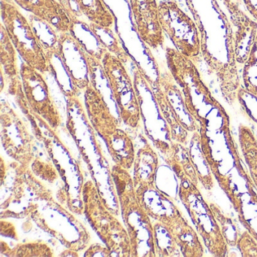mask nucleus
Wrapping results in <instances>:
<instances>
[{
  "instance_id": "obj_1",
  "label": "nucleus",
  "mask_w": 257,
  "mask_h": 257,
  "mask_svg": "<svg viewBox=\"0 0 257 257\" xmlns=\"http://www.w3.org/2000/svg\"><path fill=\"white\" fill-rule=\"evenodd\" d=\"M111 177L130 238L132 256L156 257L153 222L138 201L133 177L129 171L115 164L111 169Z\"/></svg>"
},
{
  "instance_id": "obj_2",
  "label": "nucleus",
  "mask_w": 257,
  "mask_h": 257,
  "mask_svg": "<svg viewBox=\"0 0 257 257\" xmlns=\"http://www.w3.org/2000/svg\"><path fill=\"white\" fill-rule=\"evenodd\" d=\"M141 205L149 216L166 227L177 240L184 257L204 256L201 238L174 201L153 186H135Z\"/></svg>"
},
{
  "instance_id": "obj_3",
  "label": "nucleus",
  "mask_w": 257,
  "mask_h": 257,
  "mask_svg": "<svg viewBox=\"0 0 257 257\" xmlns=\"http://www.w3.org/2000/svg\"><path fill=\"white\" fill-rule=\"evenodd\" d=\"M8 169L10 174L2 162L1 186H6V193L8 194L1 204L2 219L31 216L42 205L40 203L53 199L52 192L37 180L30 167L16 162Z\"/></svg>"
},
{
  "instance_id": "obj_4",
  "label": "nucleus",
  "mask_w": 257,
  "mask_h": 257,
  "mask_svg": "<svg viewBox=\"0 0 257 257\" xmlns=\"http://www.w3.org/2000/svg\"><path fill=\"white\" fill-rule=\"evenodd\" d=\"M84 213L93 229L111 249L112 255L132 256L128 233L125 226L112 214L95 184L91 180L82 188Z\"/></svg>"
},
{
  "instance_id": "obj_5",
  "label": "nucleus",
  "mask_w": 257,
  "mask_h": 257,
  "mask_svg": "<svg viewBox=\"0 0 257 257\" xmlns=\"http://www.w3.org/2000/svg\"><path fill=\"white\" fill-rule=\"evenodd\" d=\"M180 180L179 197L204 246L213 256H228V244L210 204L204 199L198 186L189 179L184 177Z\"/></svg>"
},
{
  "instance_id": "obj_6",
  "label": "nucleus",
  "mask_w": 257,
  "mask_h": 257,
  "mask_svg": "<svg viewBox=\"0 0 257 257\" xmlns=\"http://www.w3.org/2000/svg\"><path fill=\"white\" fill-rule=\"evenodd\" d=\"M13 0H1L0 14L2 24L24 62L41 72L51 73L44 51L39 43L28 19Z\"/></svg>"
},
{
  "instance_id": "obj_7",
  "label": "nucleus",
  "mask_w": 257,
  "mask_h": 257,
  "mask_svg": "<svg viewBox=\"0 0 257 257\" xmlns=\"http://www.w3.org/2000/svg\"><path fill=\"white\" fill-rule=\"evenodd\" d=\"M101 64L100 68L116 102L121 121L130 128H138L141 121V105L133 81L124 63L113 54L106 51Z\"/></svg>"
},
{
  "instance_id": "obj_8",
  "label": "nucleus",
  "mask_w": 257,
  "mask_h": 257,
  "mask_svg": "<svg viewBox=\"0 0 257 257\" xmlns=\"http://www.w3.org/2000/svg\"><path fill=\"white\" fill-rule=\"evenodd\" d=\"M159 10L164 33L179 52L193 62L195 61L201 54L202 31L172 0L159 3Z\"/></svg>"
},
{
  "instance_id": "obj_9",
  "label": "nucleus",
  "mask_w": 257,
  "mask_h": 257,
  "mask_svg": "<svg viewBox=\"0 0 257 257\" xmlns=\"http://www.w3.org/2000/svg\"><path fill=\"white\" fill-rule=\"evenodd\" d=\"M1 141L7 154L24 166L30 167L35 159L37 138L31 133L25 120L7 101L0 106Z\"/></svg>"
},
{
  "instance_id": "obj_10",
  "label": "nucleus",
  "mask_w": 257,
  "mask_h": 257,
  "mask_svg": "<svg viewBox=\"0 0 257 257\" xmlns=\"http://www.w3.org/2000/svg\"><path fill=\"white\" fill-rule=\"evenodd\" d=\"M61 40L58 56L78 94L91 84L96 83V70L101 67V61L91 55L70 33H61Z\"/></svg>"
},
{
  "instance_id": "obj_11",
  "label": "nucleus",
  "mask_w": 257,
  "mask_h": 257,
  "mask_svg": "<svg viewBox=\"0 0 257 257\" xmlns=\"http://www.w3.org/2000/svg\"><path fill=\"white\" fill-rule=\"evenodd\" d=\"M24 92L30 108L57 131L62 123L61 115L41 72L24 62L20 67Z\"/></svg>"
},
{
  "instance_id": "obj_12",
  "label": "nucleus",
  "mask_w": 257,
  "mask_h": 257,
  "mask_svg": "<svg viewBox=\"0 0 257 257\" xmlns=\"http://www.w3.org/2000/svg\"><path fill=\"white\" fill-rule=\"evenodd\" d=\"M222 3L228 12L231 23L225 15H221L220 17L225 30L232 31L234 35L236 62L244 65L256 37L257 22L245 14L234 0H222Z\"/></svg>"
},
{
  "instance_id": "obj_13",
  "label": "nucleus",
  "mask_w": 257,
  "mask_h": 257,
  "mask_svg": "<svg viewBox=\"0 0 257 257\" xmlns=\"http://www.w3.org/2000/svg\"><path fill=\"white\" fill-rule=\"evenodd\" d=\"M137 33L143 43L153 49L164 44L165 36L159 21L156 0H129Z\"/></svg>"
},
{
  "instance_id": "obj_14",
  "label": "nucleus",
  "mask_w": 257,
  "mask_h": 257,
  "mask_svg": "<svg viewBox=\"0 0 257 257\" xmlns=\"http://www.w3.org/2000/svg\"><path fill=\"white\" fill-rule=\"evenodd\" d=\"M83 92L85 111L91 125L103 139L110 136L119 128V121L111 112L103 94L96 83L87 87Z\"/></svg>"
},
{
  "instance_id": "obj_15",
  "label": "nucleus",
  "mask_w": 257,
  "mask_h": 257,
  "mask_svg": "<svg viewBox=\"0 0 257 257\" xmlns=\"http://www.w3.org/2000/svg\"><path fill=\"white\" fill-rule=\"evenodd\" d=\"M20 8L46 22L60 33H70L72 22L58 0H13Z\"/></svg>"
},
{
  "instance_id": "obj_16",
  "label": "nucleus",
  "mask_w": 257,
  "mask_h": 257,
  "mask_svg": "<svg viewBox=\"0 0 257 257\" xmlns=\"http://www.w3.org/2000/svg\"><path fill=\"white\" fill-rule=\"evenodd\" d=\"M167 100L180 124L189 132H199L200 123L192 116L185 103L184 94L171 73H160L157 79Z\"/></svg>"
},
{
  "instance_id": "obj_17",
  "label": "nucleus",
  "mask_w": 257,
  "mask_h": 257,
  "mask_svg": "<svg viewBox=\"0 0 257 257\" xmlns=\"http://www.w3.org/2000/svg\"><path fill=\"white\" fill-rule=\"evenodd\" d=\"M159 165L157 153L143 137V146L137 152L134 163L133 180L135 186H153Z\"/></svg>"
},
{
  "instance_id": "obj_18",
  "label": "nucleus",
  "mask_w": 257,
  "mask_h": 257,
  "mask_svg": "<svg viewBox=\"0 0 257 257\" xmlns=\"http://www.w3.org/2000/svg\"><path fill=\"white\" fill-rule=\"evenodd\" d=\"M103 141L115 165L130 171L133 168L136 153L133 141L128 134L118 128L110 136L103 138Z\"/></svg>"
},
{
  "instance_id": "obj_19",
  "label": "nucleus",
  "mask_w": 257,
  "mask_h": 257,
  "mask_svg": "<svg viewBox=\"0 0 257 257\" xmlns=\"http://www.w3.org/2000/svg\"><path fill=\"white\" fill-rule=\"evenodd\" d=\"M163 156L165 162L171 167L179 180L187 177L198 186L199 179L191 159L189 147L171 141V148Z\"/></svg>"
},
{
  "instance_id": "obj_20",
  "label": "nucleus",
  "mask_w": 257,
  "mask_h": 257,
  "mask_svg": "<svg viewBox=\"0 0 257 257\" xmlns=\"http://www.w3.org/2000/svg\"><path fill=\"white\" fill-rule=\"evenodd\" d=\"M146 80L150 84V87L153 91L155 100L162 112V116L168 124L171 141L186 145L188 142L189 132L183 127V125L179 121L178 118L174 115L171 106L167 101L166 97H165L162 87L159 85L157 80L155 82H153V81L150 82L148 79H146Z\"/></svg>"
},
{
  "instance_id": "obj_21",
  "label": "nucleus",
  "mask_w": 257,
  "mask_h": 257,
  "mask_svg": "<svg viewBox=\"0 0 257 257\" xmlns=\"http://www.w3.org/2000/svg\"><path fill=\"white\" fill-rule=\"evenodd\" d=\"M28 19L50 65L52 58L55 55H59L61 46V33L57 31L49 22L34 15H29Z\"/></svg>"
},
{
  "instance_id": "obj_22",
  "label": "nucleus",
  "mask_w": 257,
  "mask_h": 257,
  "mask_svg": "<svg viewBox=\"0 0 257 257\" xmlns=\"http://www.w3.org/2000/svg\"><path fill=\"white\" fill-rule=\"evenodd\" d=\"M0 61H1V75L7 80L20 76L19 67V58L17 49L12 42L7 29L1 23L0 26Z\"/></svg>"
},
{
  "instance_id": "obj_23",
  "label": "nucleus",
  "mask_w": 257,
  "mask_h": 257,
  "mask_svg": "<svg viewBox=\"0 0 257 257\" xmlns=\"http://www.w3.org/2000/svg\"><path fill=\"white\" fill-rule=\"evenodd\" d=\"M88 22L103 28H112L115 19L104 0H75Z\"/></svg>"
},
{
  "instance_id": "obj_24",
  "label": "nucleus",
  "mask_w": 257,
  "mask_h": 257,
  "mask_svg": "<svg viewBox=\"0 0 257 257\" xmlns=\"http://www.w3.org/2000/svg\"><path fill=\"white\" fill-rule=\"evenodd\" d=\"M238 140L240 150L250 174V179L257 192V137L250 127L240 124Z\"/></svg>"
},
{
  "instance_id": "obj_25",
  "label": "nucleus",
  "mask_w": 257,
  "mask_h": 257,
  "mask_svg": "<svg viewBox=\"0 0 257 257\" xmlns=\"http://www.w3.org/2000/svg\"><path fill=\"white\" fill-rule=\"evenodd\" d=\"M89 26L100 44L106 50L119 58L124 64L132 61V58L121 44L118 36L112 31V28H103L91 22H89Z\"/></svg>"
},
{
  "instance_id": "obj_26",
  "label": "nucleus",
  "mask_w": 257,
  "mask_h": 257,
  "mask_svg": "<svg viewBox=\"0 0 257 257\" xmlns=\"http://www.w3.org/2000/svg\"><path fill=\"white\" fill-rule=\"evenodd\" d=\"M153 228L156 256H183L177 240L165 225L156 221Z\"/></svg>"
},
{
  "instance_id": "obj_27",
  "label": "nucleus",
  "mask_w": 257,
  "mask_h": 257,
  "mask_svg": "<svg viewBox=\"0 0 257 257\" xmlns=\"http://www.w3.org/2000/svg\"><path fill=\"white\" fill-rule=\"evenodd\" d=\"M248 200L244 201L239 221L257 241V192L254 185H246Z\"/></svg>"
},
{
  "instance_id": "obj_28",
  "label": "nucleus",
  "mask_w": 257,
  "mask_h": 257,
  "mask_svg": "<svg viewBox=\"0 0 257 257\" xmlns=\"http://www.w3.org/2000/svg\"><path fill=\"white\" fill-rule=\"evenodd\" d=\"M1 248H6V250L1 251L10 256H53L54 251L47 243L44 242H31V243H18L11 249L7 243L3 241Z\"/></svg>"
},
{
  "instance_id": "obj_29",
  "label": "nucleus",
  "mask_w": 257,
  "mask_h": 257,
  "mask_svg": "<svg viewBox=\"0 0 257 257\" xmlns=\"http://www.w3.org/2000/svg\"><path fill=\"white\" fill-rule=\"evenodd\" d=\"M242 79L245 91L257 98V34L247 61L243 65Z\"/></svg>"
},
{
  "instance_id": "obj_30",
  "label": "nucleus",
  "mask_w": 257,
  "mask_h": 257,
  "mask_svg": "<svg viewBox=\"0 0 257 257\" xmlns=\"http://www.w3.org/2000/svg\"><path fill=\"white\" fill-rule=\"evenodd\" d=\"M210 208L220 227L221 232L227 244L229 246H236L240 233L237 229V225L233 222L232 219L226 216L217 204L210 203Z\"/></svg>"
},
{
  "instance_id": "obj_31",
  "label": "nucleus",
  "mask_w": 257,
  "mask_h": 257,
  "mask_svg": "<svg viewBox=\"0 0 257 257\" xmlns=\"http://www.w3.org/2000/svg\"><path fill=\"white\" fill-rule=\"evenodd\" d=\"M31 170L37 177L50 183H55L59 175L58 170L53 166L52 163L42 162L36 157L31 165Z\"/></svg>"
},
{
  "instance_id": "obj_32",
  "label": "nucleus",
  "mask_w": 257,
  "mask_h": 257,
  "mask_svg": "<svg viewBox=\"0 0 257 257\" xmlns=\"http://www.w3.org/2000/svg\"><path fill=\"white\" fill-rule=\"evenodd\" d=\"M236 247L240 251L241 256L257 257L256 240L246 229L240 233Z\"/></svg>"
},
{
  "instance_id": "obj_33",
  "label": "nucleus",
  "mask_w": 257,
  "mask_h": 257,
  "mask_svg": "<svg viewBox=\"0 0 257 257\" xmlns=\"http://www.w3.org/2000/svg\"><path fill=\"white\" fill-rule=\"evenodd\" d=\"M85 256H113L112 251L107 246H103L100 243H94L91 245L86 252H85Z\"/></svg>"
},
{
  "instance_id": "obj_34",
  "label": "nucleus",
  "mask_w": 257,
  "mask_h": 257,
  "mask_svg": "<svg viewBox=\"0 0 257 257\" xmlns=\"http://www.w3.org/2000/svg\"><path fill=\"white\" fill-rule=\"evenodd\" d=\"M1 226L5 227L3 228L1 227V234L3 236H7V237H11L14 239H18L17 231L16 228H15L14 225L11 222H4V220L1 221Z\"/></svg>"
},
{
  "instance_id": "obj_35",
  "label": "nucleus",
  "mask_w": 257,
  "mask_h": 257,
  "mask_svg": "<svg viewBox=\"0 0 257 257\" xmlns=\"http://www.w3.org/2000/svg\"><path fill=\"white\" fill-rule=\"evenodd\" d=\"M248 13L257 22V0H243Z\"/></svg>"
}]
</instances>
